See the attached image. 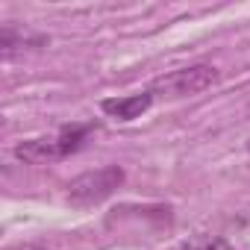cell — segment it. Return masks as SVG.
Returning a JSON list of instances; mask_svg holds the SVG:
<instances>
[{
	"instance_id": "1",
	"label": "cell",
	"mask_w": 250,
	"mask_h": 250,
	"mask_svg": "<svg viewBox=\"0 0 250 250\" xmlns=\"http://www.w3.org/2000/svg\"><path fill=\"white\" fill-rule=\"evenodd\" d=\"M94 127L91 124H71L62 127L59 136H42V139H27L15 147V156L27 165H44V162H56L65 159L71 153H77L83 147V142L88 139Z\"/></svg>"
},
{
	"instance_id": "2",
	"label": "cell",
	"mask_w": 250,
	"mask_h": 250,
	"mask_svg": "<svg viewBox=\"0 0 250 250\" xmlns=\"http://www.w3.org/2000/svg\"><path fill=\"white\" fill-rule=\"evenodd\" d=\"M218 80H221L218 68H212V65H188V68H177V71H168V74L156 77L147 91L153 97L180 100V97H194V94L212 88Z\"/></svg>"
},
{
	"instance_id": "3",
	"label": "cell",
	"mask_w": 250,
	"mask_h": 250,
	"mask_svg": "<svg viewBox=\"0 0 250 250\" xmlns=\"http://www.w3.org/2000/svg\"><path fill=\"white\" fill-rule=\"evenodd\" d=\"M124 168L121 165H103L97 171H85L77 180H71L68 186V200L74 206H94L103 203L106 197H112L121 186H124Z\"/></svg>"
},
{
	"instance_id": "4",
	"label": "cell",
	"mask_w": 250,
	"mask_h": 250,
	"mask_svg": "<svg viewBox=\"0 0 250 250\" xmlns=\"http://www.w3.org/2000/svg\"><path fill=\"white\" fill-rule=\"evenodd\" d=\"M150 103H153V94L142 91V94H130V97H109L100 103V109L118 121H136L150 109Z\"/></svg>"
},
{
	"instance_id": "5",
	"label": "cell",
	"mask_w": 250,
	"mask_h": 250,
	"mask_svg": "<svg viewBox=\"0 0 250 250\" xmlns=\"http://www.w3.org/2000/svg\"><path fill=\"white\" fill-rule=\"evenodd\" d=\"M47 39L44 36H27V33H21L18 27H12V24H6L3 27V33H0V47H3V56H12L18 47H30V44H44Z\"/></svg>"
},
{
	"instance_id": "6",
	"label": "cell",
	"mask_w": 250,
	"mask_h": 250,
	"mask_svg": "<svg viewBox=\"0 0 250 250\" xmlns=\"http://www.w3.org/2000/svg\"><path fill=\"white\" fill-rule=\"evenodd\" d=\"M180 250H232V244L224 238V235H212V232H194L188 235Z\"/></svg>"
},
{
	"instance_id": "7",
	"label": "cell",
	"mask_w": 250,
	"mask_h": 250,
	"mask_svg": "<svg viewBox=\"0 0 250 250\" xmlns=\"http://www.w3.org/2000/svg\"><path fill=\"white\" fill-rule=\"evenodd\" d=\"M15 250H44V247H39V244H21V247H15Z\"/></svg>"
},
{
	"instance_id": "8",
	"label": "cell",
	"mask_w": 250,
	"mask_h": 250,
	"mask_svg": "<svg viewBox=\"0 0 250 250\" xmlns=\"http://www.w3.org/2000/svg\"><path fill=\"white\" fill-rule=\"evenodd\" d=\"M247 150H250V142H247Z\"/></svg>"
}]
</instances>
